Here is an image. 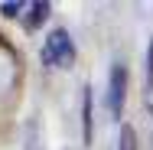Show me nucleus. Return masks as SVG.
Masks as SVG:
<instances>
[{
  "label": "nucleus",
  "instance_id": "nucleus-1",
  "mask_svg": "<svg viewBox=\"0 0 153 150\" xmlns=\"http://www.w3.org/2000/svg\"><path fill=\"white\" fill-rule=\"evenodd\" d=\"M42 62L46 65H59V69H72L75 65V46L65 30H52L46 46H42Z\"/></svg>",
  "mask_w": 153,
  "mask_h": 150
},
{
  "label": "nucleus",
  "instance_id": "nucleus-2",
  "mask_svg": "<svg viewBox=\"0 0 153 150\" xmlns=\"http://www.w3.org/2000/svg\"><path fill=\"white\" fill-rule=\"evenodd\" d=\"M124 95H127V69L114 65L111 69V82H108V111L117 121L124 114Z\"/></svg>",
  "mask_w": 153,
  "mask_h": 150
},
{
  "label": "nucleus",
  "instance_id": "nucleus-3",
  "mask_svg": "<svg viewBox=\"0 0 153 150\" xmlns=\"http://www.w3.org/2000/svg\"><path fill=\"white\" fill-rule=\"evenodd\" d=\"M91 137H94V118H91V88H85V95H82V140H85V147H91Z\"/></svg>",
  "mask_w": 153,
  "mask_h": 150
},
{
  "label": "nucleus",
  "instance_id": "nucleus-4",
  "mask_svg": "<svg viewBox=\"0 0 153 150\" xmlns=\"http://www.w3.org/2000/svg\"><path fill=\"white\" fill-rule=\"evenodd\" d=\"M26 10H30V13H26V30H36V26H39V23L52 13V7H49L46 0H36V3H30Z\"/></svg>",
  "mask_w": 153,
  "mask_h": 150
},
{
  "label": "nucleus",
  "instance_id": "nucleus-5",
  "mask_svg": "<svg viewBox=\"0 0 153 150\" xmlns=\"http://www.w3.org/2000/svg\"><path fill=\"white\" fill-rule=\"evenodd\" d=\"M117 150H137V134H134L130 124L121 127V144H117Z\"/></svg>",
  "mask_w": 153,
  "mask_h": 150
},
{
  "label": "nucleus",
  "instance_id": "nucleus-6",
  "mask_svg": "<svg viewBox=\"0 0 153 150\" xmlns=\"http://www.w3.org/2000/svg\"><path fill=\"white\" fill-rule=\"evenodd\" d=\"M20 10H23V3H0V13L3 16H16Z\"/></svg>",
  "mask_w": 153,
  "mask_h": 150
},
{
  "label": "nucleus",
  "instance_id": "nucleus-7",
  "mask_svg": "<svg viewBox=\"0 0 153 150\" xmlns=\"http://www.w3.org/2000/svg\"><path fill=\"white\" fill-rule=\"evenodd\" d=\"M147 69H150V85H153V43H150V52H147Z\"/></svg>",
  "mask_w": 153,
  "mask_h": 150
}]
</instances>
